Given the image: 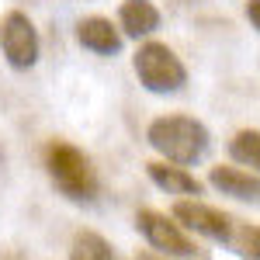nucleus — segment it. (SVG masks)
<instances>
[{
	"label": "nucleus",
	"instance_id": "6",
	"mask_svg": "<svg viewBox=\"0 0 260 260\" xmlns=\"http://www.w3.org/2000/svg\"><path fill=\"white\" fill-rule=\"evenodd\" d=\"M174 219L187 229H194L208 240H219V243H233L236 236V219L225 215L212 205H201V201H177L174 205Z\"/></svg>",
	"mask_w": 260,
	"mask_h": 260
},
{
	"label": "nucleus",
	"instance_id": "10",
	"mask_svg": "<svg viewBox=\"0 0 260 260\" xmlns=\"http://www.w3.org/2000/svg\"><path fill=\"white\" fill-rule=\"evenodd\" d=\"M146 170H149V180L167 194H201V180L194 174H187L184 167H177V163L153 160L146 163Z\"/></svg>",
	"mask_w": 260,
	"mask_h": 260
},
{
	"label": "nucleus",
	"instance_id": "2",
	"mask_svg": "<svg viewBox=\"0 0 260 260\" xmlns=\"http://www.w3.org/2000/svg\"><path fill=\"white\" fill-rule=\"evenodd\" d=\"M45 170H49L52 184L70 201H94L98 177H94L90 160L83 156L77 146H70V142H49L45 146Z\"/></svg>",
	"mask_w": 260,
	"mask_h": 260
},
{
	"label": "nucleus",
	"instance_id": "13",
	"mask_svg": "<svg viewBox=\"0 0 260 260\" xmlns=\"http://www.w3.org/2000/svg\"><path fill=\"white\" fill-rule=\"evenodd\" d=\"M233 240L243 246V253H246V257L260 260V225H240Z\"/></svg>",
	"mask_w": 260,
	"mask_h": 260
},
{
	"label": "nucleus",
	"instance_id": "14",
	"mask_svg": "<svg viewBox=\"0 0 260 260\" xmlns=\"http://www.w3.org/2000/svg\"><path fill=\"white\" fill-rule=\"evenodd\" d=\"M246 21L260 31V0H246Z\"/></svg>",
	"mask_w": 260,
	"mask_h": 260
},
{
	"label": "nucleus",
	"instance_id": "9",
	"mask_svg": "<svg viewBox=\"0 0 260 260\" xmlns=\"http://www.w3.org/2000/svg\"><path fill=\"white\" fill-rule=\"evenodd\" d=\"M118 28L128 39H146L160 28V11L149 0H125L118 11Z\"/></svg>",
	"mask_w": 260,
	"mask_h": 260
},
{
	"label": "nucleus",
	"instance_id": "4",
	"mask_svg": "<svg viewBox=\"0 0 260 260\" xmlns=\"http://www.w3.org/2000/svg\"><path fill=\"white\" fill-rule=\"evenodd\" d=\"M0 49H4V59L14 70L35 66V59H39V31L28 21V14L11 11L4 18V24H0Z\"/></svg>",
	"mask_w": 260,
	"mask_h": 260
},
{
	"label": "nucleus",
	"instance_id": "11",
	"mask_svg": "<svg viewBox=\"0 0 260 260\" xmlns=\"http://www.w3.org/2000/svg\"><path fill=\"white\" fill-rule=\"evenodd\" d=\"M70 260H115V250H111V243L104 240V236L90 233V229H83V233L73 236Z\"/></svg>",
	"mask_w": 260,
	"mask_h": 260
},
{
	"label": "nucleus",
	"instance_id": "7",
	"mask_svg": "<svg viewBox=\"0 0 260 260\" xmlns=\"http://www.w3.org/2000/svg\"><path fill=\"white\" fill-rule=\"evenodd\" d=\"M77 39L83 49H90L98 56H118L121 52V31L108 18H83L77 24Z\"/></svg>",
	"mask_w": 260,
	"mask_h": 260
},
{
	"label": "nucleus",
	"instance_id": "12",
	"mask_svg": "<svg viewBox=\"0 0 260 260\" xmlns=\"http://www.w3.org/2000/svg\"><path fill=\"white\" fill-rule=\"evenodd\" d=\"M229 156L250 170H260V132L257 128H243L229 139Z\"/></svg>",
	"mask_w": 260,
	"mask_h": 260
},
{
	"label": "nucleus",
	"instance_id": "1",
	"mask_svg": "<svg viewBox=\"0 0 260 260\" xmlns=\"http://www.w3.org/2000/svg\"><path fill=\"white\" fill-rule=\"evenodd\" d=\"M146 139L149 146L160 153L167 163H177V167H191L208 153V128L198 118H187V115H163L146 128Z\"/></svg>",
	"mask_w": 260,
	"mask_h": 260
},
{
	"label": "nucleus",
	"instance_id": "5",
	"mask_svg": "<svg viewBox=\"0 0 260 260\" xmlns=\"http://www.w3.org/2000/svg\"><path fill=\"white\" fill-rule=\"evenodd\" d=\"M136 229H139L146 243L163 253V257H191L194 253V243L184 236V229H180V222L167 219L160 212H149V208H142L139 215H136Z\"/></svg>",
	"mask_w": 260,
	"mask_h": 260
},
{
	"label": "nucleus",
	"instance_id": "8",
	"mask_svg": "<svg viewBox=\"0 0 260 260\" xmlns=\"http://www.w3.org/2000/svg\"><path fill=\"white\" fill-rule=\"evenodd\" d=\"M208 184L229 194V198L240 201H253L260 198V177H253L250 170H240V167H212L208 170Z\"/></svg>",
	"mask_w": 260,
	"mask_h": 260
},
{
	"label": "nucleus",
	"instance_id": "3",
	"mask_svg": "<svg viewBox=\"0 0 260 260\" xmlns=\"http://www.w3.org/2000/svg\"><path fill=\"white\" fill-rule=\"evenodd\" d=\"M136 77L149 94H177L187 83V70L177 52L163 42H146L136 52Z\"/></svg>",
	"mask_w": 260,
	"mask_h": 260
}]
</instances>
